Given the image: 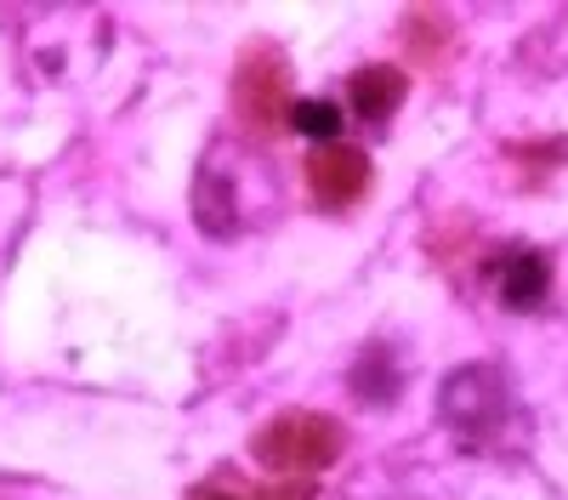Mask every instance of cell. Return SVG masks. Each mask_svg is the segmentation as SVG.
<instances>
[{
    "instance_id": "obj_1",
    "label": "cell",
    "mask_w": 568,
    "mask_h": 500,
    "mask_svg": "<svg viewBox=\"0 0 568 500\" xmlns=\"http://www.w3.org/2000/svg\"><path fill=\"white\" fill-rule=\"evenodd\" d=\"M342 449H347L342 421L313 416V409L273 416V421L256 427V438H251L256 467H267V472H324V467L342 461Z\"/></svg>"
},
{
    "instance_id": "obj_2",
    "label": "cell",
    "mask_w": 568,
    "mask_h": 500,
    "mask_svg": "<svg viewBox=\"0 0 568 500\" xmlns=\"http://www.w3.org/2000/svg\"><path fill=\"white\" fill-rule=\"evenodd\" d=\"M438 409H444V427L455 438L489 449L511 427V387H506V376L495 370V364H466V370H455L444 381Z\"/></svg>"
},
{
    "instance_id": "obj_3",
    "label": "cell",
    "mask_w": 568,
    "mask_h": 500,
    "mask_svg": "<svg viewBox=\"0 0 568 500\" xmlns=\"http://www.w3.org/2000/svg\"><path fill=\"white\" fill-rule=\"evenodd\" d=\"M284 109H291V58L262 40L233 69V114L251 136H273L284 125Z\"/></svg>"
},
{
    "instance_id": "obj_4",
    "label": "cell",
    "mask_w": 568,
    "mask_h": 500,
    "mask_svg": "<svg viewBox=\"0 0 568 500\" xmlns=\"http://www.w3.org/2000/svg\"><path fill=\"white\" fill-rule=\"evenodd\" d=\"M194 222L211 239H233L245 227V200H240V149L216 143L194 176Z\"/></svg>"
},
{
    "instance_id": "obj_5",
    "label": "cell",
    "mask_w": 568,
    "mask_h": 500,
    "mask_svg": "<svg viewBox=\"0 0 568 500\" xmlns=\"http://www.w3.org/2000/svg\"><path fill=\"white\" fill-rule=\"evenodd\" d=\"M307 188H313V200L324 211L358 205L369 194V160H364V149L342 143V136H336V143H324V149H313L307 154Z\"/></svg>"
},
{
    "instance_id": "obj_6",
    "label": "cell",
    "mask_w": 568,
    "mask_h": 500,
    "mask_svg": "<svg viewBox=\"0 0 568 500\" xmlns=\"http://www.w3.org/2000/svg\"><path fill=\"white\" fill-rule=\"evenodd\" d=\"M495 290L506 307H540L546 290H551V267L540 251H511L495 262Z\"/></svg>"
},
{
    "instance_id": "obj_7",
    "label": "cell",
    "mask_w": 568,
    "mask_h": 500,
    "mask_svg": "<svg viewBox=\"0 0 568 500\" xmlns=\"http://www.w3.org/2000/svg\"><path fill=\"white\" fill-rule=\"evenodd\" d=\"M404 91H409V85H404V74H398V69L375 63V69H358V74H353L347 98H353V109H358L369 125H382V120H393V114H398Z\"/></svg>"
},
{
    "instance_id": "obj_8",
    "label": "cell",
    "mask_w": 568,
    "mask_h": 500,
    "mask_svg": "<svg viewBox=\"0 0 568 500\" xmlns=\"http://www.w3.org/2000/svg\"><path fill=\"white\" fill-rule=\"evenodd\" d=\"M291 131H302L313 149H324V143H336V131H342V109L324 103V98H302V103H291Z\"/></svg>"
},
{
    "instance_id": "obj_9",
    "label": "cell",
    "mask_w": 568,
    "mask_h": 500,
    "mask_svg": "<svg viewBox=\"0 0 568 500\" xmlns=\"http://www.w3.org/2000/svg\"><path fill=\"white\" fill-rule=\"evenodd\" d=\"M353 387H358L364 398H375V404H387V398L398 392V370H393L387 347H369V353L358 358V370H353Z\"/></svg>"
},
{
    "instance_id": "obj_10",
    "label": "cell",
    "mask_w": 568,
    "mask_h": 500,
    "mask_svg": "<svg viewBox=\"0 0 568 500\" xmlns=\"http://www.w3.org/2000/svg\"><path fill=\"white\" fill-rule=\"evenodd\" d=\"M187 500H313L307 483H284V489H227V483H200Z\"/></svg>"
},
{
    "instance_id": "obj_11",
    "label": "cell",
    "mask_w": 568,
    "mask_h": 500,
    "mask_svg": "<svg viewBox=\"0 0 568 500\" xmlns=\"http://www.w3.org/2000/svg\"><path fill=\"white\" fill-rule=\"evenodd\" d=\"M433 29H444V12H404V45H409V52L415 58H438L444 52V45L433 40Z\"/></svg>"
}]
</instances>
